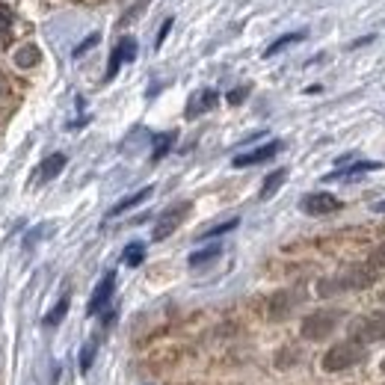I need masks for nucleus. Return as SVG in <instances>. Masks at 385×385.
Wrapping results in <instances>:
<instances>
[{
    "instance_id": "f257e3e1",
    "label": "nucleus",
    "mask_w": 385,
    "mask_h": 385,
    "mask_svg": "<svg viewBox=\"0 0 385 385\" xmlns=\"http://www.w3.org/2000/svg\"><path fill=\"white\" fill-rule=\"evenodd\" d=\"M364 359H367L364 344H359V341L350 338V341H341V344H335V347L326 350L323 371H326V374H341V371H347V367L362 364Z\"/></svg>"
},
{
    "instance_id": "f03ea898",
    "label": "nucleus",
    "mask_w": 385,
    "mask_h": 385,
    "mask_svg": "<svg viewBox=\"0 0 385 385\" xmlns=\"http://www.w3.org/2000/svg\"><path fill=\"white\" fill-rule=\"evenodd\" d=\"M371 281H374V273L367 270V267H353V270H347V273L335 276V279H323L320 284H317V294H320V296H335L341 291H362Z\"/></svg>"
},
{
    "instance_id": "7ed1b4c3",
    "label": "nucleus",
    "mask_w": 385,
    "mask_h": 385,
    "mask_svg": "<svg viewBox=\"0 0 385 385\" xmlns=\"http://www.w3.org/2000/svg\"><path fill=\"white\" fill-rule=\"evenodd\" d=\"M341 323V311H335V308H320V311H311L306 320H303V338L306 341H326L329 335L338 329Z\"/></svg>"
},
{
    "instance_id": "20e7f679",
    "label": "nucleus",
    "mask_w": 385,
    "mask_h": 385,
    "mask_svg": "<svg viewBox=\"0 0 385 385\" xmlns=\"http://www.w3.org/2000/svg\"><path fill=\"white\" fill-rule=\"evenodd\" d=\"M350 338L359 344L385 341V311H371V314L356 317L353 326H350Z\"/></svg>"
},
{
    "instance_id": "39448f33",
    "label": "nucleus",
    "mask_w": 385,
    "mask_h": 385,
    "mask_svg": "<svg viewBox=\"0 0 385 385\" xmlns=\"http://www.w3.org/2000/svg\"><path fill=\"white\" fill-rule=\"evenodd\" d=\"M187 213H190V202H181V205L166 208V211L160 213L155 231H152V238H155V240H166V238H169V234L184 223V216H187Z\"/></svg>"
},
{
    "instance_id": "423d86ee",
    "label": "nucleus",
    "mask_w": 385,
    "mask_h": 385,
    "mask_svg": "<svg viewBox=\"0 0 385 385\" xmlns=\"http://www.w3.org/2000/svg\"><path fill=\"white\" fill-rule=\"evenodd\" d=\"M308 216H326V213H335L341 211V199H335L332 193H308L303 202H299Z\"/></svg>"
},
{
    "instance_id": "0eeeda50",
    "label": "nucleus",
    "mask_w": 385,
    "mask_h": 385,
    "mask_svg": "<svg viewBox=\"0 0 385 385\" xmlns=\"http://www.w3.org/2000/svg\"><path fill=\"white\" fill-rule=\"evenodd\" d=\"M133 57H137V39H130V36L119 39V45H116V48H113V54H110V65H107L104 80H113L116 74H119L122 62H130Z\"/></svg>"
},
{
    "instance_id": "6e6552de",
    "label": "nucleus",
    "mask_w": 385,
    "mask_h": 385,
    "mask_svg": "<svg viewBox=\"0 0 385 385\" xmlns=\"http://www.w3.org/2000/svg\"><path fill=\"white\" fill-rule=\"evenodd\" d=\"M279 152H281V143H279V140H273V143H264L261 148H255V152L238 155V157H234V166H238V169H246V166H258V163L273 160Z\"/></svg>"
},
{
    "instance_id": "1a4fd4ad",
    "label": "nucleus",
    "mask_w": 385,
    "mask_h": 385,
    "mask_svg": "<svg viewBox=\"0 0 385 385\" xmlns=\"http://www.w3.org/2000/svg\"><path fill=\"white\" fill-rule=\"evenodd\" d=\"M113 291H116V273H107L101 281L95 284L92 299H89V306H87V314H98V311H104V308H107V303L113 299Z\"/></svg>"
},
{
    "instance_id": "9d476101",
    "label": "nucleus",
    "mask_w": 385,
    "mask_h": 385,
    "mask_svg": "<svg viewBox=\"0 0 385 385\" xmlns=\"http://www.w3.org/2000/svg\"><path fill=\"white\" fill-rule=\"evenodd\" d=\"M216 101H220V95H216V89H202V92H196L190 101H187V119H199L202 113H208V110H213L216 107Z\"/></svg>"
},
{
    "instance_id": "9b49d317",
    "label": "nucleus",
    "mask_w": 385,
    "mask_h": 385,
    "mask_svg": "<svg viewBox=\"0 0 385 385\" xmlns=\"http://www.w3.org/2000/svg\"><path fill=\"white\" fill-rule=\"evenodd\" d=\"M296 306H299V294L281 291V294L273 296V303H270V317H273V320H284V317H288Z\"/></svg>"
},
{
    "instance_id": "f8f14e48",
    "label": "nucleus",
    "mask_w": 385,
    "mask_h": 385,
    "mask_svg": "<svg viewBox=\"0 0 385 385\" xmlns=\"http://www.w3.org/2000/svg\"><path fill=\"white\" fill-rule=\"evenodd\" d=\"M152 193H155V187H143V190H137V193H130V196H125V199H122V202H116V205L110 208V213H107V216H110V220H113V216H122L125 211H130V208H137V205H143V202H145V199H148V196H152Z\"/></svg>"
},
{
    "instance_id": "ddd939ff",
    "label": "nucleus",
    "mask_w": 385,
    "mask_h": 385,
    "mask_svg": "<svg viewBox=\"0 0 385 385\" xmlns=\"http://www.w3.org/2000/svg\"><path fill=\"white\" fill-rule=\"evenodd\" d=\"M284 181H288V169H284V166H281V169H273L270 175H267L264 178V184H261V193H258V199H261V202H267V199H273L279 190H281V184Z\"/></svg>"
},
{
    "instance_id": "4468645a",
    "label": "nucleus",
    "mask_w": 385,
    "mask_h": 385,
    "mask_svg": "<svg viewBox=\"0 0 385 385\" xmlns=\"http://www.w3.org/2000/svg\"><path fill=\"white\" fill-rule=\"evenodd\" d=\"M62 169H65V155H51V157H45V160L39 163L36 178H39L42 184H45V181H54Z\"/></svg>"
},
{
    "instance_id": "2eb2a0df",
    "label": "nucleus",
    "mask_w": 385,
    "mask_h": 385,
    "mask_svg": "<svg viewBox=\"0 0 385 385\" xmlns=\"http://www.w3.org/2000/svg\"><path fill=\"white\" fill-rule=\"evenodd\" d=\"M306 39V30H294V33H284V36L281 39H276L270 48H267V51H264V57L267 60H270V57H276L279 51H284V48H291V45H296V42H303Z\"/></svg>"
},
{
    "instance_id": "dca6fc26",
    "label": "nucleus",
    "mask_w": 385,
    "mask_h": 385,
    "mask_svg": "<svg viewBox=\"0 0 385 385\" xmlns=\"http://www.w3.org/2000/svg\"><path fill=\"white\" fill-rule=\"evenodd\" d=\"M374 169H382V163H379V160H359V163H353V166H350V169H338V172L326 175V181H332V178H350V175H362V172H374Z\"/></svg>"
},
{
    "instance_id": "f3484780",
    "label": "nucleus",
    "mask_w": 385,
    "mask_h": 385,
    "mask_svg": "<svg viewBox=\"0 0 385 385\" xmlns=\"http://www.w3.org/2000/svg\"><path fill=\"white\" fill-rule=\"evenodd\" d=\"M175 137H178L175 130H169V133H160V137H155V148H152V163H157V160H163L166 155H169V148L175 145Z\"/></svg>"
},
{
    "instance_id": "a211bd4d",
    "label": "nucleus",
    "mask_w": 385,
    "mask_h": 385,
    "mask_svg": "<svg viewBox=\"0 0 385 385\" xmlns=\"http://www.w3.org/2000/svg\"><path fill=\"white\" fill-rule=\"evenodd\" d=\"M39 48L36 45H24V48H18V54H15V65L18 69H33V65L39 62Z\"/></svg>"
},
{
    "instance_id": "6ab92c4d",
    "label": "nucleus",
    "mask_w": 385,
    "mask_h": 385,
    "mask_svg": "<svg viewBox=\"0 0 385 385\" xmlns=\"http://www.w3.org/2000/svg\"><path fill=\"white\" fill-rule=\"evenodd\" d=\"M143 261H145V243H140V240L128 243L125 246V264L128 267H140Z\"/></svg>"
},
{
    "instance_id": "aec40b11",
    "label": "nucleus",
    "mask_w": 385,
    "mask_h": 385,
    "mask_svg": "<svg viewBox=\"0 0 385 385\" xmlns=\"http://www.w3.org/2000/svg\"><path fill=\"white\" fill-rule=\"evenodd\" d=\"M65 314H69V296H62L60 303L45 314V326H57V323H62V317H65Z\"/></svg>"
},
{
    "instance_id": "412c9836",
    "label": "nucleus",
    "mask_w": 385,
    "mask_h": 385,
    "mask_svg": "<svg viewBox=\"0 0 385 385\" xmlns=\"http://www.w3.org/2000/svg\"><path fill=\"white\" fill-rule=\"evenodd\" d=\"M223 249L220 246H208V249H199V252L190 255V267H202V264H211L213 258H220Z\"/></svg>"
},
{
    "instance_id": "4be33fe9",
    "label": "nucleus",
    "mask_w": 385,
    "mask_h": 385,
    "mask_svg": "<svg viewBox=\"0 0 385 385\" xmlns=\"http://www.w3.org/2000/svg\"><path fill=\"white\" fill-rule=\"evenodd\" d=\"M238 225H240V220L234 216V220H228V223H220V225H213V228L202 231V240H211V238H220V234H228V231H234Z\"/></svg>"
},
{
    "instance_id": "5701e85b",
    "label": "nucleus",
    "mask_w": 385,
    "mask_h": 385,
    "mask_svg": "<svg viewBox=\"0 0 385 385\" xmlns=\"http://www.w3.org/2000/svg\"><path fill=\"white\" fill-rule=\"evenodd\" d=\"M12 24H15V15H12V9L4 4V0H0V33H9Z\"/></svg>"
},
{
    "instance_id": "b1692460",
    "label": "nucleus",
    "mask_w": 385,
    "mask_h": 385,
    "mask_svg": "<svg viewBox=\"0 0 385 385\" xmlns=\"http://www.w3.org/2000/svg\"><path fill=\"white\" fill-rule=\"evenodd\" d=\"M95 362V344H87L80 353V374H89V367Z\"/></svg>"
},
{
    "instance_id": "393cba45",
    "label": "nucleus",
    "mask_w": 385,
    "mask_h": 385,
    "mask_svg": "<svg viewBox=\"0 0 385 385\" xmlns=\"http://www.w3.org/2000/svg\"><path fill=\"white\" fill-rule=\"evenodd\" d=\"M98 42H101V36H98V33H92V36H89L87 42H80V45L74 48V57H83V54H87V51H89V48H95Z\"/></svg>"
},
{
    "instance_id": "a878e982",
    "label": "nucleus",
    "mask_w": 385,
    "mask_h": 385,
    "mask_svg": "<svg viewBox=\"0 0 385 385\" xmlns=\"http://www.w3.org/2000/svg\"><path fill=\"white\" fill-rule=\"evenodd\" d=\"M246 98H249V87H238L228 92V104H243Z\"/></svg>"
},
{
    "instance_id": "bb28decb",
    "label": "nucleus",
    "mask_w": 385,
    "mask_h": 385,
    "mask_svg": "<svg viewBox=\"0 0 385 385\" xmlns=\"http://www.w3.org/2000/svg\"><path fill=\"white\" fill-rule=\"evenodd\" d=\"M371 264H374V267H385V243H379V246L374 249V255H371Z\"/></svg>"
},
{
    "instance_id": "cd10ccee",
    "label": "nucleus",
    "mask_w": 385,
    "mask_h": 385,
    "mask_svg": "<svg viewBox=\"0 0 385 385\" xmlns=\"http://www.w3.org/2000/svg\"><path fill=\"white\" fill-rule=\"evenodd\" d=\"M169 30H172V18H166V21H163V27H160V33H157V42H155L157 48L166 42V36H169Z\"/></svg>"
},
{
    "instance_id": "c85d7f7f",
    "label": "nucleus",
    "mask_w": 385,
    "mask_h": 385,
    "mask_svg": "<svg viewBox=\"0 0 385 385\" xmlns=\"http://www.w3.org/2000/svg\"><path fill=\"white\" fill-rule=\"evenodd\" d=\"M374 211H376V213H385V202H376V205H374Z\"/></svg>"
},
{
    "instance_id": "c756f323",
    "label": "nucleus",
    "mask_w": 385,
    "mask_h": 385,
    "mask_svg": "<svg viewBox=\"0 0 385 385\" xmlns=\"http://www.w3.org/2000/svg\"><path fill=\"white\" fill-rule=\"evenodd\" d=\"M6 95V83H4V77H0V98Z\"/></svg>"
},
{
    "instance_id": "7c9ffc66",
    "label": "nucleus",
    "mask_w": 385,
    "mask_h": 385,
    "mask_svg": "<svg viewBox=\"0 0 385 385\" xmlns=\"http://www.w3.org/2000/svg\"><path fill=\"white\" fill-rule=\"evenodd\" d=\"M382 374H385V359H382Z\"/></svg>"
},
{
    "instance_id": "2f4dec72",
    "label": "nucleus",
    "mask_w": 385,
    "mask_h": 385,
    "mask_svg": "<svg viewBox=\"0 0 385 385\" xmlns=\"http://www.w3.org/2000/svg\"><path fill=\"white\" fill-rule=\"evenodd\" d=\"M382 303H385V294H382Z\"/></svg>"
}]
</instances>
